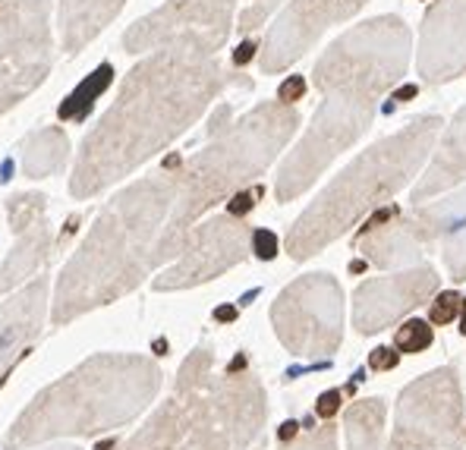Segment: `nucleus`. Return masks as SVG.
<instances>
[{
	"mask_svg": "<svg viewBox=\"0 0 466 450\" xmlns=\"http://www.w3.org/2000/svg\"><path fill=\"white\" fill-rule=\"evenodd\" d=\"M51 66L47 0H13L0 10V114L19 105Z\"/></svg>",
	"mask_w": 466,
	"mask_h": 450,
	"instance_id": "11",
	"label": "nucleus"
},
{
	"mask_svg": "<svg viewBox=\"0 0 466 450\" xmlns=\"http://www.w3.org/2000/svg\"><path fill=\"white\" fill-rule=\"evenodd\" d=\"M463 406L461 368L454 363L431 368L400 391L394 406V432L381 450H463Z\"/></svg>",
	"mask_w": 466,
	"mask_h": 450,
	"instance_id": "9",
	"label": "nucleus"
},
{
	"mask_svg": "<svg viewBox=\"0 0 466 450\" xmlns=\"http://www.w3.org/2000/svg\"><path fill=\"white\" fill-rule=\"evenodd\" d=\"M299 126L293 105L265 101L230 126L211 123V142L174 170L177 199L161 236V258H177L187 234L205 211L256 183L284 152Z\"/></svg>",
	"mask_w": 466,
	"mask_h": 450,
	"instance_id": "6",
	"label": "nucleus"
},
{
	"mask_svg": "<svg viewBox=\"0 0 466 450\" xmlns=\"http://www.w3.org/2000/svg\"><path fill=\"white\" fill-rule=\"evenodd\" d=\"M215 350L196 346L170 394L114 450H249L268 422V394L239 353L218 372Z\"/></svg>",
	"mask_w": 466,
	"mask_h": 450,
	"instance_id": "3",
	"label": "nucleus"
},
{
	"mask_svg": "<svg viewBox=\"0 0 466 450\" xmlns=\"http://www.w3.org/2000/svg\"><path fill=\"white\" fill-rule=\"evenodd\" d=\"M410 51H413V35L400 16L394 13L372 16L328 45L312 70V82L321 95L347 88L381 98L403 79Z\"/></svg>",
	"mask_w": 466,
	"mask_h": 450,
	"instance_id": "7",
	"label": "nucleus"
},
{
	"mask_svg": "<svg viewBox=\"0 0 466 450\" xmlns=\"http://www.w3.org/2000/svg\"><path fill=\"white\" fill-rule=\"evenodd\" d=\"M369 0H287L280 16L274 19L268 38L258 54L265 73H280L297 64L306 51L325 35L331 25L347 23Z\"/></svg>",
	"mask_w": 466,
	"mask_h": 450,
	"instance_id": "14",
	"label": "nucleus"
},
{
	"mask_svg": "<svg viewBox=\"0 0 466 450\" xmlns=\"http://www.w3.org/2000/svg\"><path fill=\"white\" fill-rule=\"evenodd\" d=\"M416 70L426 85H444L466 73V0H431L420 25Z\"/></svg>",
	"mask_w": 466,
	"mask_h": 450,
	"instance_id": "16",
	"label": "nucleus"
},
{
	"mask_svg": "<svg viewBox=\"0 0 466 450\" xmlns=\"http://www.w3.org/2000/svg\"><path fill=\"white\" fill-rule=\"evenodd\" d=\"M400 221L407 224L410 240L420 255L438 252L451 281H466V189L444 195L441 202L413 205L407 215L400 211Z\"/></svg>",
	"mask_w": 466,
	"mask_h": 450,
	"instance_id": "17",
	"label": "nucleus"
},
{
	"mask_svg": "<svg viewBox=\"0 0 466 450\" xmlns=\"http://www.w3.org/2000/svg\"><path fill=\"white\" fill-rule=\"evenodd\" d=\"M252 51H256V41H246V45H243V47H239V51H237V54H233V64H237V66H243V64H246V60H249V57H252Z\"/></svg>",
	"mask_w": 466,
	"mask_h": 450,
	"instance_id": "31",
	"label": "nucleus"
},
{
	"mask_svg": "<svg viewBox=\"0 0 466 450\" xmlns=\"http://www.w3.org/2000/svg\"><path fill=\"white\" fill-rule=\"evenodd\" d=\"M177 180L170 170L127 186L98 215L54 284L51 325L64 327L92 309L111 305L133 293L155 268H161V236L174 211Z\"/></svg>",
	"mask_w": 466,
	"mask_h": 450,
	"instance_id": "2",
	"label": "nucleus"
},
{
	"mask_svg": "<svg viewBox=\"0 0 466 450\" xmlns=\"http://www.w3.org/2000/svg\"><path fill=\"white\" fill-rule=\"evenodd\" d=\"M303 95H306V79L303 76H290L287 82H280V88H278L280 105H297Z\"/></svg>",
	"mask_w": 466,
	"mask_h": 450,
	"instance_id": "29",
	"label": "nucleus"
},
{
	"mask_svg": "<svg viewBox=\"0 0 466 450\" xmlns=\"http://www.w3.org/2000/svg\"><path fill=\"white\" fill-rule=\"evenodd\" d=\"M441 126L438 114H420L397 133L356 155L287 230V255L293 262L319 255L325 245L350 234L366 215L394 199L429 161Z\"/></svg>",
	"mask_w": 466,
	"mask_h": 450,
	"instance_id": "5",
	"label": "nucleus"
},
{
	"mask_svg": "<svg viewBox=\"0 0 466 450\" xmlns=\"http://www.w3.org/2000/svg\"><path fill=\"white\" fill-rule=\"evenodd\" d=\"M463 450H466V447H463Z\"/></svg>",
	"mask_w": 466,
	"mask_h": 450,
	"instance_id": "37",
	"label": "nucleus"
},
{
	"mask_svg": "<svg viewBox=\"0 0 466 450\" xmlns=\"http://www.w3.org/2000/svg\"><path fill=\"white\" fill-rule=\"evenodd\" d=\"M441 286V277L431 265L420 262L400 275L372 277L360 284L353 293V327L362 337H372L388 327H394L400 318L426 305Z\"/></svg>",
	"mask_w": 466,
	"mask_h": 450,
	"instance_id": "15",
	"label": "nucleus"
},
{
	"mask_svg": "<svg viewBox=\"0 0 466 450\" xmlns=\"http://www.w3.org/2000/svg\"><path fill=\"white\" fill-rule=\"evenodd\" d=\"M321 98L325 101L312 114L309 129L297 142V148L287 155L284 164L278 167V176H274V199L280 205L299 199L350 145H356L369 133L375 114H379V98L362 92L334 88V92H325Z\"/></svg>",
	"mask_w": 466,
	"mask_h": 450,
	"instance_id": "8",
	"label": "nucleus"
},
{
	"mask_svg": "<svg viewBox=\"0 0 466 450\" xmlns=\"http://www.w3.org/2000/svg\"><path fill=\"white\" fill-rule=\"evenodd\" d=\"M123 6V0H64L60 4V25H64L66 51H79L86 41L98 35L114 19V13Z\"/></svg>",
	"mask_w": 466,
	"mask_h": 450,
	"instance_id": "21",
	"label": "nucleus"
},
{
	"mask_svg": "<svg viewBox=\"0 0 466 450\" xmlns=\"http://www.w3.org/2000/svg\"><path fill=\"white\" fill-rule=\"evenodd\" d=\"M297 428H299L297 422H284V425H280V441H290V438H297V435H299Z\"/></svg>",
	"mask_w": 466,
	"mask_h": 450,
	"instance_id": "33",
	"label": "nucleus"
},
{
	"mask_svg": "<svg viewBox=\"0 0 466 450\" xmlns=\"http://www.w3.org/2000/svg\"><path fill=\"white\" fill-rule=\"evenodd\" d=\"M228 82L230 76L218 57L180 45L157 51L129 73L116 101L86 135L70 193L76 199H92L139 170L180 139Z\"/></svg>",
	"mask_w": 466,
	"mask_h": 450,
	"instance_id": "1",
	"label": "nucleus"
},
{
	"mask_svg": "<svg viewBox=\"0 0 466 450\" xmlns=\"http://www.w3.org/2000/svg\"><path fill=\"white\" fill-rule=\"evenodd\" d=\"M252 252L268 262V258L278 255V236L271 230H252Z\"/></svg>",
	"mask_w": 466,
	"mask_h": 450,
	"instance_id": "28",
	"label": "nucleus"
},
{
	"mask_svg": "<svg viewBox=\"0 0 466 450\" xmlns=\"http://www.w3.org/2000/svg\"><path fill=\"white\" fill-rule=\"evenodd\" d=\"M280 450H338V428L331 422L319 428H309L306 435H297V438L284 441Z\"/></svg>",
	"mask_w": 466,
	"mask_h": 450,
	"instance_id": "24",
	"label": "nucleus"
},
{
	"mask_svg": "<svg viewBox=\"0 0 466 450\" xmlns=\"http://www.w3.org/2000/svg\"><path fill=\"white\" fill-rule=\"evenodd\" d=\"M161 385V365L142 353H95L41 387L6 428L0 447L32 450L54 441L98 438L146 413Z\"/></svg>",
	"mask_w": 466,
	"mask_h": 450,
	"instance_id": "4",
	"label": "nucleus"
},
{
	"mask_svg": "<svg viewBox=\"0 0 466 450\" xmlns=\"http://www.w3.org/2000/svg\"><path fill=\"white\" fill-rule=\"evenodd\" d=\"M237 4L239 0H170L129 32L127 45L133 47V54L152 45H180L218 57L233 29Z\"/></svg>",
	"mask_w": 466,
	"mask_h": 450,
	"instance_id": "13",
	"label": "nucleus"
},
{
	"mask_svg": "<svg viewBox=\"0 0 466 450\" xmlns=\"http://www.w3.org/2000/svg\"><path fill=\"white\" fill-rule=\"evenodd\" d=\"M252 252V227L246 217L218 215L198 224L183 240L177 262L155 281V290H189L237 268Z\"/></svg>",
	"mask_w": 466,
	"mask_h": 450,
	"instance_id": "12",
	"label": "nucleus"
},
{
	"mask_svg": "<svg viewBox=\"0 0 466 450\" xmlns=\"http://www.w3.org/2000/svg\"><path fill=\"white\" fill-rule=\"evenodd\" d=\"M340 404H344V394H340V391H325L319 397V404H315V413H319L325 422H331L334 415L340 413Z\"/></svg>",
	"mask_w": 466,
	"mask_h": 450,
	"instance_id": "30",
	"label": "nucleus"
},
{
	"mask_svg": "<svg viewBox=\"0 0 466 450\" xmlns=\"http://www.w3.org/2000/svg\"><path fill=\"white\" fill-rule=\"evenodd\" d=\"M47 290H51L47 277H35L0 305V387L6 385L10 372L29 356L35 340L41 337V327L51 312Z\"/></svg>",
	"mask_w": 466,
	"mask_h": 450,
	"instance_id": "18",
	"label": "nucleus"
},
{
	"mask_svg": "<svg viewBox=\"0 0 466 450\" xmlns=\"http://www.w3.org/2000/svg\"><path fill=\"white\" fill-rule=\"evenodd\" d=\"M431 344H435V331H431V325L422 322V318H410V322H403L394 334V350L410 353V356L426 353Z\"/></svg>",
	"mask_w": 466,
	"mask_h": 450,
	"instance_id": "23",
	"label": "nucleus"
},
{
	"mask_svg": "<svg viewBox=\"0 0 466 450\" xmlns=\"http://www.w3.org/2000/svg\"><path fill=\"white\" fill-rule=\"evenodd\" d=\"M416 92H420L416 85H403L400 92L394 95V101H410V98H416Z\"/></svg>",
	"mask_w": 466,
	"mask_h": 450,
	"instance_id": "34",
	"label": "nucleus"
},
{
	"mask_svg": "<svg viewBox=\"0 0 466 450\" xmlns=\"http://www.w3.org/2000/svg\"><path fill=\"white\" fill-rule=\"evenodd\" d=\"M215 318L218 322H233V318H237V309H218Z\"/></svg>",
	"mask_w": 466,
	"mask_h": 450,
	"instance_id": "35",
	"label": "nucleus"
},
{
	"mask_svg": "<svg viewBox=\"0 0 466 450\" xmlns=\"http://www.w3.org/2000/svg\"><path fill=\"white\" fill-rule=\"evenodd\" d=\"M271 325L293 356H334L344 344V290L325 271L297 277L274 299Z\"/></svg>",
	"mask_w": 466,
	"mask_h": 450,
	"instance_id": "10",
	"label": "nucleus"
},
{
	"mask_svg": "<svg viewBox=\"0 0 466 450\" xmlns=\"http://www.w3.org/2000/svg\"><path fill=\"white\" fill-rule=\"evenodd\" d=\"M45 199L41 195H19L10 202V217L16 224V245L13 255L6 258V265L0 268V293H6L10 286L38 271L47 262L51 252V234H47L45 221Z\"/></svg>",
	"mask_w": 466,
	"mask_h": 450,
	"instance_id": "19",
	"label": "nucleus"
},
{
	"mask_svg": "<svg viewBox=\"0 0 466 450\" xmlns=\"http://www.w3.org/2000/svg\"><path fill=\"white\" fill-rule=\"evenodd\" d=\"M32 450H82V447H79V445H73V441H54V445L32 447Z\"/></svg>",
	"mask_w": 466,
	"mask_h": 450,
	"instance_id": "32",
	"label": "nucleus"
},
{
	"mask_svg": "<svg viewBox=\"0 0 466 450\" xmlns=\"http://www.w3.org/2000/svg\"><path fill=\"white\" fill-rule=\"evenodd\" d=\"M461 309H463V296L457 290L435 293V296H431V309H429V325H451Z\"/></svg>",
	"mask_w": 466,
	"mask_h": 450,
	"instance_id": "25",
	"label": "nucleus"
},
{
	"mask_svg": "<svg viewBox=\"0 0 466 450\" xmlns=\"http://www.w3.org/2000/svg\"><path fill=\"white\" fill-rule=\"evenodd\" d=\"M461 334L466 337V299H463V318H461Z\"/></svg>",
	"mask_w": 466,
	"mask_h": 450,
	"instance_id": "36",
	"label": "nucleus"
},
{
	"mask_svg": "<svg viewBox=\"0 0 466 450\" xmlns=\"http://www.w3.org/2000/svg\"><path fill=\"white\" fill-rule=\"evenodd\" d=\"M397 363H400V353L394 346H379V350L369 353V368L372 372H390V368H397Z\"/></svg>",
	"mask_w": 466,
	"mask_h": 450,
	"instance_id": "27",
	"label": "nucleus"
},
{
	"mask_svg": "<svg viewBox=\"0 0 466 450\" xmlns=\"http://www.w3.org/2000/svg\"><path fill=\"white\" fill-rule=\"evenodd\" d=\"M280 0H256V4L249 6V10L239 16V32H252V29H258V25L265 23V19L274 13V6H278Z\"/></svg>",
	"mask_w": 466,
	"mask_h": 450,
	"instance_id": "26",
	"label": "nucleus"
},
{
	"mask_svg": "<svg viewBox=\"0 0 466 450\" xmlns=\"http://www.w3.org/2000/svg\"><path fill=\"white\" fill-rule=\"evenodd\" d=\"M385 419L388 404L381 397H366L347 406L344 413V438L347 450H381L385 445Z\"/></svg>",
	"mask_w": 466,
	"mask_h": 450,
	"instance_id": "22",
	"label": "nucleus"
},
{
	"mask_svg": "<svg viewBox=\"0 0 466 450\" xmlns=\"http://www.w3.org/2000/svg\"><path fill=\"white\" fill-rule=\"evenodd\" d=\"M438 135H441V142H435V148H431L426 174L420 176V183L410 193L413 205H426L435 195L466 183V105Z\"/></svg>",
	"mask_w": 466,
	"mask_h": 450,
	"instance_id": "20",
	"label": "nucleus"
}]
</instances>
